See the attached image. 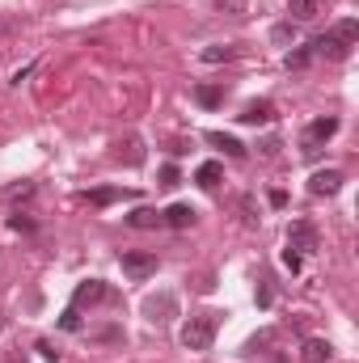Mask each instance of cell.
Masks as SVG:
<instances>
[{"mask_svg":"<svg viewBox=\"0 0 359 363\" xmlns=\"http://www.w3.org/2000/svg\"><path fill=\"white\" fill-rule=\"evenodd\" d=\"M359 43V17H343L334 30H326L321 38H313L309 47H313V55H326V60H347L351 51H355Z\"/></svg>","mask_w":359,"mask_h":363,"instance_id":"cell-1","label":"cell"},{"mask_svg":"<svg viewBox=\"0 0 359 363\" xmlns=\"http://www.w3.org/2000/svg\"><path fill=\"white\" fill-rule=\"evenodd\" d=\"M220 317H224V313H199V317H190V321L182 325V347H186V351H211L216 330H220Z\"/></svg>","mask_w":359,"mask_h":363,"instance_id":"cell-2","label":"cell"},{"mask_svg":"<svg viewBox=\"0 0 359 363\" xmlns=\"http://www.w3.org/2000/svg\"><path fill=\"white\" fill-rule=\"evenodd\" d=\"M334 135H338V118H334V114H326V118H313V123L304 127V152L313 157V152H317L321 144H330Z\"/></svg>","mask_w":359,"mask_h":363,"instance_id":"cell-3","label":"cell"},{"mask_svg":"<svg viewBox=\"0 0 359 363\" xmlns=\"http://www.w3.org/2000/svg\"><path fill=\"white\" fill-rule=\"evenodd\" d=\"M118 262H123V274L136 279V283L148 279V274H157V254H153V250H127Z\"/></svg>","mask_w":359,"mask_h":363,"instance_id":"cell-4","label":"cell"},{"mask_svg":"<svg viewBox=\"0 0 359 363\" xmlns=\"http://www.w3.org/2000/svg\"><path fill=\"white\" fill-rule=\"evenodd\" d=\"M144 313H148V321H153V325H165V321H174V317H178V300H174L170 291H157V296H148V300H144Z\"/></svg>","mask_w":359,"mask_h":363,"instance_id":"cell-5","label":"cell"},{"mask_svg":"<svg viewBox=\"0 0 359 363\" xmlns=\"http://www.w3.org/2000/svg\"><path fill=\"white\" fill-rule=\"evenodd\" d=\"M287 250H292V254H313V250H317V228H313L309 220H296V224L287 228Z\"/></svg>","mask_w":359,"mask_h":363,"instance_id":"cell-6","label":"cell"},{"mask_svg":"<svg viewBox=\"0 0 359 363\" xmlns=\"http://www.w3.org/2000/svg\"><path fill=\"white\" fill-rule=\"evenodd\" d=\"M97 300H110V287H106L101 279H85V283L72 291V308H81V304H97Z\"/></svg>","mask_w":359,"mask_h":363,"instance_id":"cell-7","label":"cell"},{"mask_svg":"<svg viewBox=\"0 0 359 363\" xmlns=\"http://www.w3.org/2000/svg\"><path fill=\"white\" fill-rule=\"evenodd\" d=\"M338 190H343V174L338 169H321V174H313V182H309V194H317V199H330Z\"/></svg>","mask_w":359,"mask_h":363,"instance_id":"cell-8","label":"cell"},{"mask_svg":"<svg viewBox=\"0 0 359 363\" xmlns=\"http://www.w3.org/2000/svg\"><path fill=\"white\" fill-rule=\"evenodd\" d=\"M334 359V347L326 342V338H304V347H300V363H330Z\"/></svg>","mask_w":359,"mask_h":363,"instance_id":"cell-9","label":"cell"},{"mask_svg":"<svg viewBox=\"0 0 359 363\" xmlns=\"http://www.w3.org/2000/svg\"><path fill=\"white\" fill-rule=\"evenodd\" d=\"M241 123H250V127H267V123H275V106H270V101H250V106L241 110Z\"/></svg>","mask_w":359,"mask_h":363,"instance_id":"cell-10","label":"cell"},{"mask_svg":"<svg viewBox=\"0 0 359 363\" xmlns=\"http://www.w3.org/2000/svg\"><path fill=\"white\" fill-rule=\"evenodd\" d=\"M161 224H170V228H190V224H194V207H190V203L165 207V211H161Z\"/></svg>","mask_w":359,"mask_h":363,"instance_id":"cell-11","label":"cell"},{"mask_svg":"<svg viewBox=\"0 0 359 363\" xmlns=\"http://www.w3.org/2000/svg\"><path fill=\"white\" fill-rule=\"evenodd\" d=\"M127 224H131V228H161V211H157V207H136V211L127 216Z\"/></svg>","mask_w":359,"mask_h":363,"instance_id":"cell-12","label":"cell"},{"mask_svg":"<svg viewBox=\"0 0 359 363\" xmlns=\"http://www.w3.org/2000/svg\"><path fill=\"white\" fill-rule=\"evenodd\" d=\"M207 144L224 148L228 157H245V144H241V140H233V135H224V131H207Z\"/></svg>","mask_w":359,"mask_h":363,"instance_id":"cell-13","label":"cell"},{"mask_svg":"<svg viewBox=\"0 0 359 363\" xmlns=\"http://www.w3.org/2000/svg\"><path fill=\"white\" fill-rule=\"evenodd\" d=\"M114 157H118V161H127V165H144V144L131 135V140H123V144H118V152H114Z\"/></svg>","mask_w":359,"mask_h":363,"instance_id":"cell-14","label":"cell"},{"mask_svg":"<svg viewBox=\"0 0 359 363\" xmlns=\"http://www.w3.org/2000/svg\"><path fill=\"white\" fill-rule=\"evenodd\" d=\"M220 178H224L220 161H207V165H199V174H194V182H199L203 190H216V186H220Z\"/></svg>","mask_w":359,"mask_h":363,"instance_id":"cell-15","label":"cell"},{"mask_svg":"<svg viewBox=\"0 0 359 363\" xmlns=\"http://www.w3.org/2000/svg\"><path fill=\"white\" fill-rule=\"evenodd\" d=\"M287 13H292L296 21H313V17L321 13V0H287Z\"/></svg>","mask_w":359,"mask_h":363,"instance_id":"cell-16","label":"cell"},{"mask_svg":"<svg viewBox=\"0 0 359 363\" xmlns=\"http://www.w3.org/2000/svg\"><path fill=\"white\" fill-rule=\"evenodd\" d=\"M194 101L207 106V110H216L224 101V85H194Z\"/></svg>","mask_w":359,"mask_h":363,"instance_id":"cell-17","label":"cell"},{"mask_svg":"<svg viewBox=\"0 0 359 363\" xmlns=\"http://www.w3.org/2000/svg\"><path fill=\"white\" fill-rule=\"evenodd\" d=\"M123 194H131V190H118V186H97V190H89V203H93V207H110V203H118Z\"/></svg>","mask_w":359,"mask_h":363,"instance_id":"cell-18","label":"cell"},{"mask_svg":"<svg viewBox=\"0 0 359 363\" xmlns=\"http://www.w3.org/2000/svg\"><path fill=\"white\" fill-rule=\"evenodd\" d=\"M233 55H237V47H228V43H216V47H203V51H199L203 64H224V60H233Z\"/></svg>","mask_w":359,"mask_h":363,"instance_id":"cell-19","label":"cell"},{"mask_svg":"<svg viewBox=\"0 0 359 363\" xmlns=\"http://www.w3.org/2000/svg\"><path fill=\"white\" fill-rule=\"evenodd\" d=\"M275 338H279V334H275V330H263V334H254V338H250V342H245V351H250V355H258V351H263V347H270V342H275Z\"/></svg>","mask_w":359,"mask_h":363,"instance_id":"cell-20","label":"cell"},{"mask_svg":"<svg viewBox=\"0 0 359 363\" xmlns=\"http://www.w3.org/2000/svg\"><path fill=\"white\" fill-rule=\"evenodd\" d=\"M309 64H313V47H300L287 55V68H309Z\"/></svg>","mask_w":359,"mask_h":363,"instance_id":"cell-21","label":"cell"},{"mask_svg":"<svg viewBox=\"0 0 359 363\" xmlns=\"http://www.w3.org/2000/svg\"><path fill=\"white\" fill-rule=\"evenodd\" d=\"M60 325H64L68 334H77V330H81V313H77V308H68V313L60 317Z\"/></svg>","mask_w":359,"mask_h":363,"instance_id":"cell-22","label":"cell"},{"mask_svg":"<svg viewBox=\"0 0 359 363\" xmlns=\"http://www.w3.org/2000/svg\"><path fill=\"white\" fill-rule=\"evenodd\" d=\"M292 34H296V26H292V21H283V26H275V30H270V38H275V43H287Z\"/></svg>","mask_w":359,"mask_h":363,"instance_id":"cell-23","label":"cell"},{"mask_svg":"<svg viewBox=\"0 0 359 363\" xmlns=\"http://www.w3.org/2000/svg\"><path fill=\"white\" fill-rule=\"evenodd\" d=\"M216 9H224V13H233V17H241V13H245V0H216Z\"/></svg>","mask_w":359,"mask_h":363,"instance_id":"cell-24","label":"cell"},{"mask_svg":"<svg viewBox=\"0 0 359 363\" xmlns=\"http://www.w3.org/2000/svg\"><path fill=\"white\" fill-rule=\"evenodd\" d=\"M178 182H182V174L174 169V165H165V169H161V186H165V190H170V186H178Z\"/></svg>","mask_w":359,"mask_h":363,"instance_id":"cell-25","label":"cell"},{"mask_svg":"<svg viewBox=\"0 0 359 363\" xmlns=\"http://www.w3.org/2000/svg\"><path fill=\"white\" fill-rule=\"evenodd\" d=\"M270 300H275V291H270V279H263V283H258V304H263V308H270Z\"/></svg>","mask_w":359,"mask_h":363,"instance_id":"cell-26","label":"cell"},{"mask_svg":"<svg viewBox=\"0 0 359 363\" xmlns=\"http://www.w3.org/2000/svg\"><path fill=\"white\" fill-rule=\"evenodd\" d=\"M30 194H34V186H30V182H21V186H13V190H9V199H30Z\"/></svg>","mask_w":359,"mask_h":363,"instance_id":"cell-27","label":"cell"},{"mask_svg":"<svg viewBox=\"0 0 359 363\" xmlns=\"http://www.w3.org/2000/svg\"><path fill=\"white\" fill-rule=\"evenodd\" d=\"M283 267H287V271L296 274V271H300V254H292V250H283Z\"/></svg>","mask_w":359,"mask_h":363,"instance_id":"cell-28","label":"cell"}]
</instances>
